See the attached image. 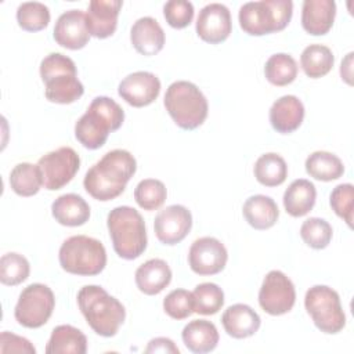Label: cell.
Instances as JSON below:
<instances>
[{
    "label": "cell",
    "instance_id": "cell-17",
    "mask_svg": "<svg viewBox=\"0 0 354 354\" xmlns=\"http://www.w3.org/2000/svg\"><path fill=\"white\" fill-rule=\"evenodd\" d=\"M90 39L86 14L80 10H69L61 14L54 26V40L65 48L80 50Z\"/></svg>",
    "mask_w": 354,
    "mask_h": 354
},
{
    "label": "cell",
    "instance_id": "cell-38",
    "mask_svg": "<svg viewBox=\"0 0 354 354\" xmlns=\"http://www.w3.org/2000/svg\"><path fill=\"white\" fill-rule=\"evenodd\" d=\"M330 224L319 217L307 218L300 227V236L313 249H325L332 239Z\"/></svg>",
    "mask_w": 354,
    "mask_h": 354
},
{
    "label": "cell",
    "instance_id": "cell-5",
    "mask_svg": "<svg viewBox=\"0 0 354 354\" xmlns=\"http://www.w3.org/2000/svg\"><path fill=\"white\" fill-rule=\"evenodd\" d=\"M40 76L46 86V98L51 102L72 104L84 93L73 59L61 53H51L41 59Z\"/></svg>",
    "mask_w": 354,
    "mask_h": 354
},
{
    "label": "cell",
    "instance_id": "cell-9",
    "mask_svg": "<svg viewBox=\"0 0 354 354\" xmlns=\"http://www.w3.org/2000/svg\"><path fill=\"white\" fill-rule=\"evenodd\" d=\"M304 306L314 325L324 333H339L346 325V315L336 290L326 285H314L306 292Z\"/></svg>",
    "mask_w": 354,
    "mask_h": 354
},
{
    "label": "cell",
    "instance_id": "cell-34",
    "mask_svg": "<svg viewBox=\"0 0 354 354\" xmlns=\"http://www.w3.org/2000/svg\"><path fill=\"white\" fill-rule=\"evenodd\" d=\"M194 313L202 315H213L218 313L224 304L223 289L213 282L199 283L194 292Z\"/></svg>",
    "mask_w": 354,
    "mask_h": 354
},
{
    "label": "cell",
    "instance_id": "cell-41",
    "mask_svg": "<svg viewBox=\"0 0 354 354\" xmlns=\"http://www.w3.org/2000/svg\"><path fill=\"white\" fill-rule=\"evenodd\" d=\"M166 22L176 29H183L192 22L194 6L187 0H170L163 6Z\"/></svg>",
    "mask_w": 354,
    "mask_h": 354
},
{
    "label": "cell",
    "instance_id": "cell-7",
    "mask_svg": "<svg viewBox=\"0 0 354 354\" xmlns=\"http://www.w3.org/2000/svg\"><path fill=\"white\" fill-rule=\"evenodd\" d=\"M293 12L290 0L249 1L239 8L238 19L242 30L252 36L279 32L288 26Z\"/></svg>",
    "mask_w": 354,
    "mask_h": 354
},
{
    "label": "cell",
    "instance_id": "cell-11",
    "mask_svg": "<svg viewBox=\"0 0 354 354\" xmlns=\"http://www.w3.org/2000/svg\"><path fill=\"white\" fill-rule=\"evenodd\" d=\"M37 167L43 187L48 191H57L75 177L80 167V158L73 148L61 147L43 155L37 162Z\"/></svg>",
    "mask_w": 354,
    "mask_h": 354
},
{
    "label": "cell",
    "instance_id": "cell-1",
    "mask_svg": "<svg viewBox=\"0 0 354 354\" xmlns=\"http://www.w3.org/2000/svg\"><path fill=\"white\" fill-rule=\"evenodd\" d=\"M136 170L137 162L129 151L113 149L87 170L83 185L94 199L112 201L124 191Z\"/></svg>",
    "mask_w": 354,
    "mask_h": 354
},
{
    "label": "cell",
    "instance_id": "cell-22",
    "mask_svg": "<svg viewBox=\"0 0 354 354\" xmlns=\"http://www.w3.org/2000/svg\"><path fill=\"white\" fill-rule=\"evenodd\" d=\"M224 330L234 339H245L253 336L260 328L259 314L248 304L230 306L221 317Z\"/></svg>",
    "mask_w": 354,
    "mask_h": 354
},
{
    "label": "cell",
    "instance_id": "cell-43",
    "mask_svg": "<svg viewBox=\"0 0 354 354\" xmlns=\"http://www.w3.org/2000/svg\"><path fill=\"white\" fill-rule=\"evenodd\" d=\"M145 353H170V354H178L180 350L174 344V342L169 337H155L149 340Z\"/></svg>",
    "mask_w": 354,
    "mask_h": 354
},
{
    "label": "cell",
    "instance_id": "cell-30",
    "mask_svg": "<svg viewBox=\"0 0 354 354\" xmlns=\"http://www.w3.org/2000/svg\"><path fill=\"white\" fill-rule=\"evenodd\" d=\"M306 171L310 177L319 181L337 180L344 173L343 162L326 151H315L306 159Z\"/></svg>",
    "mask_w": 354,
    "mask_h": 354
},
{
    "label": "cell",
    "instance_id": "cell-6",
    "mask_svg": "<svg viewBox=\"0 0 354 354\" xmlns=\"http://www.w3.org/2000/svg\"><path fill=\"white\" fill-rule=\"evenodd\" d=\"M165 108L173 122L184 129L194 130L207 118V100L196 84L187 80L171 83L165 94Z\"/></svg>",
    "mask_w": 354,
    "mask_h": 354
},
{
    "label": "cell",
    "instance_id": "cell-33",
    "mask_svg": "<svg viewBox=\"0 0 354 354\" xmlns=\"http://www.w3.org/2000/svg\"><path fill=\"white\" fill-rule=\"evenodd\" d=\"M297 64L295 58L285 53L271 55L264 65L266 79L274 86H288L297 76Z\"/></svg>",
    "mask_w": 354,
    "mask_h": 354
},
{
    "label": "cell",
    "instance_id": "cell-8",
    "mask_svg": "<svg viewBox=\"0 0 354 354\" xmlns=\"http://www.w3.org/2000/svg\"><path fill=\"white\" fill-rule=\"evenodd\" d=\"M62 270L75 275L91 277L100 274L106 266L104 245L87 235H73L62 242L58 253Z\"/></svg>",
    "mask_w": 354,
    "mask_h": 354
},
{
    "label": "cell",
    "instance_id": "cell-12",
    "mask_svg": "<svg viewBox=\"0 0 354 354\" xmlns=\"http://www.w3.org/2000/svg\"><path fill=\"white\" fill-rule=\"evenodd\" d=\"M296 301L293 282L279 270L270 271L259 290V304L270 315L289 313Z\"/></svg>",
    "mask_w": 354,
    "mask_h": 354
},
{
    "label": "cell",
    "instance_id": "cell-23",
    "mask_svg": "<svg viewBox=\"0 0 354 354\" xmlns=\"http://www.w3.org/2000/svg\"><path fill=\"white\" fill-rule=\"evenodd\" d=\"M171 281V270L162 259H151L136 271V285L144 295L160 293Z\"/></svg>",
    "mask_w": 354,
    "mask_h": 354
},
{
    "label": "cell",
    "instance_id": "cell-27",
    "mask_svg": "<svg viewBox=\"0 0 354 354\" xmlns=\"http://www.w3.org/2000/svg\"><path fill=\"white\" fill-rule=\"evenodd\" d=\"M317 189L315 185L306 180L299 178L290 183L283 194V206L292 217L306 216L315 205Z\"/></svg>",
    "mask_w": 354,
    "mask_h": 354
},
{
    "label": "cell",
    "instance_id": "cell-14",
    "mask_svg": "<svg viewBox=\"0 0 354 354\" xmlns=\"http://www.w3.org/2000/svg\"><path fill=\"white\" fill-rule=\"evenodd\" d=\"M192 227L191 212L183 205H170L160 210L153 221L156 238L163 245H176L181 242Z\"/></svg>",
    "mask_w": 354,
    "mask_h": 354
},
{
    "label": "cell",
    "instance_id": "cell-32",
    "mask_svg": "<svg viewBox=\"0 0 354 354\" xmlns=\"http://www.w3.org/2000/svg\"><path fill=\"white\" fill-rule=\"evenodd\" d=\"M10 185L19 196L36 195L43 185L37 165L28 162L18 163L10 173Z\"/></svg>",
    "mask_w": 354,
    "mask_h": 354
},
{
    "label": "cell",
    "instance_id": "cell-42",
    "mask_svg": "<svg viewBox=\"0 0 354 354\" xmlns=\"http://www.w3.org/2000/svg\"><path fill=\"white\" fill-rule=\"evenodd\" d=\"M0 353L35 354L36 348L28 339L6 330V332H1V335H0Z\"/></svg>",
    "mask_w": 354,
    "mask_h": 354
},
{
    "label": "cell",
    "instance_id": "cell-2",
    "mask_svg": "<svg viewBox=\"0 0 354 354\" xmlns=\"http://www.w3.org/2000/svg\"><path fill=\"white\" fill-rule=\"evenodd\" d=\"M124 120V111L109 97H95L87 111L75 124L76 140L87 149L101 148L111 131L118 130Z\"/></svg>",
    "mask_w": 354,
    "mask_h": 354
},
{
    "label": "cell",
    "instance_id": "cell-20",
    "mask_svg": "<svg viewBox=\"0 0 354 354\" xmlns=\"http://www.w3.org/2000/svg\"><path fill=\"white\" fill-rule=\"evenodd\" d=\"M304 119V105L296 95H283L270 108V123L281 134L297 130Z\"/></svg>",
    "mask_w": 354,
    "mask_h": 354
},
{
    "label": "cell",
    "instance_id": "cell-15",
    "mask_svg": "<svg viewBox=\"0 0 354 354\" xmlns=\"http://www.w3.org/2000/svg\"><path fill=\"white\" fill-rule=\"evenodd\" d=\"M118 93L131 106H147L158 98L160 93V80L147 71L133 72L119 83Z\"/></svg>",
    "mask_w": 354,
    "mask_h": 354
},
{
    "label": "cell",
    "instance_id": "cell-25",
    "mask_svg": "<svg viewBox=\"0 0 354 354\" xmlns=\"http://www.w3.org/2000/svg\"><path fill=\"white\" fill-rule=\"evenodd\" d=\"M185 347L196 354L213 351L218 343V332L213 322L207 319H194L188 322L181 333Z\"/></svg>",
    "mask_w": 354,
    "mask_h": 354
},
{
    "label": "cell",
    "instance_id": "cell-21",
    "mask_svg": "<svg viewBox=\"0 0 354 354\" xmlns=\"http://www.w3.org/2000/svg\"><path fill=\"white\" fill-rule=\"evenodd\" d=\"M130 40L137 53L151 57L163 48L165 32L155 18L142 17L133 24L130 30Z\"/></svg>",
    "mask_w": 354,
    "mask_h": 354
},
{
    "label": "cell",
    "instance_id": "cell-26",
    "mask_svg": "<svg viewBox=\"0 0 354 354\" xmlns=\"http://www.w3.org/2000/svg\"><path fill=\"white\" fill-rule=\"evenodd\" d=\"M242 213L248 224L254 230H268L279 217V210L275 201L260 194L245 201Z\"/></svg>",
    "mask_w": 354,
    "mask_h": 354
},
{
    "label": "cell",
    "instance_id": "cell-13",
    "mask_svg": "<svg viewBox=\"0 0 354 354\" xmlns=\"http://www.w3.org/2000/svg\"><path fill=\"white\" fill-rule=\"evenodd\" d=\"M228 260L225 246L213 236H202L192 242L188 252L191 270L198 275H214L224 270Z\"/></svg>",
    "mask_w": 354,
    "mask_h": 354
},
{
    "label": "cell",
    "instance_id": "cell-36",
    "mask_svg": "<svg viewBox=\"0 0 354 354\" xmlns=\"http://www.w3.org/2000/svg\"><path fill=\"white\" fill-rule=\"evenodd\" d=\"M167 196L165 184L156 178L141 180L134 189V199L138 206L144 210H156L159 209Z\"/></svg>",
    "mask_w": 354,
    "mask_h": 354
},
{
    "label": "cell",
    "instance_id": "cell-44",
    "mask_svg": "<svg viewBox=\"0 0 354 354\" xmlns=\"http://www.w3.org/2000/svg\"><path fill=\"white\" fill-rule=\"evenodd\" d=\"M353 53H348L347 54V57L342 61V66H340V75H342V79H344L348 84H353V82H351V76H353V73H351V59H353Z\"/></svg>",
    "mask_w": 354,
    "mask_h": 354
},
{
    "label": "cell",
    "instance_id": "cell-35",
    "mask_svg": "<svg viewBox=\"0 0 354 354\" xmlns=\"http://www.w3.org/2000/svg\"><path fill=\"white\" fill-rule=\"evenodd\" d=\"M18 25L26 32H39L50 22V10L39 1H26L17 8Z\"/></svg>",
    "mask_w": 354,
    "mask_h": 354
},
{
    "label": "cell",
    "instance_id": "cell-37",
    "mask_svg": "<svg viewBox=\"0 0 354 354\" xmlns=\"http://www.w3.org/2000/svg\"><path fill=\"white\" fill-rule=\"evenodd\" d=\"M30 272L26 257L19 253H6L0 259V281L3 285L15 286L24 282Z\"/></svg>",
    "mask_w": 354,
    "mask_h": 354
},
{
    "label": "cell",
    "instance_id": "cell-24",
    "mask_svg": "<svg viewBox=\"0 0 354 354\" xmlns=\"http://www.w3.org/2000/svg\"><path fill=\"white\" fill-rule=\"evenodd\" d=\"M51 213L61 225L79 227L88 221L90 206L77 194H64L53 202Z\"/></svg>",
    "mask_w": 354,
    "mask_h": 354
},
{
    "label": "cell",
    "instance_id": "cell-19",
    "mask_svg": "<svg viewBox=\"0 0 354 354\" xmlns=\"http://www.w3.org/2000/svg\"><path fill=\"white\" fill-rule=\"evenodd\" d=\"M336 17L333 0H304L301 7L303 29L313 36L326 35Z\"/></svg>",
    "mask_w": 354,
    "mask_h": 354
},
{
    "label": "cell",
    "instance_id": "cell-39",
    "mask_svg": "<svg viewBox=\"0 0 354 354\" xmlns=\"http://www.w3.org/2000/svg\"><path fill=\"white\" fill-rule=\"evenodd\" d=\"M165 313L173 319H185L194 313L192 292L185 289L171 290L163 300Z\"/></svg>",
    "mask_w": 354,
    "mask_h": 354
},
{
    "label": "cell",
    "instance_id": "cell-40",
    "mask_svg": "<svg viewBox=\"0 0 354 354\" xmlns=\"http://www.w3.org/2000/svg\"><path fill=\"white\" fill-rule=\"evenodd\" d=\"M353 201H354V187L351 184H339L330 192V207L332 210L343 218L347 225L353 227Z\"/></svg>",
    "mask_w": 354,
    "mask_h": 354
},
{
    "label": "cell",
    "instance_id": "cell-4",
    "mask_svg": "<svg viewBox=\"0 0 354 354\" xmlns=\"http://www.w3.org/2000/svg\"><path fill=\"white\" fill-rule=\"evenodd\" d=\"M108 231L113 250L124 260L140 257L147 249V230L142 216L130 206H118L108 213Z\"/></svg>",
    "mask_w": 354,
    "mask_h": 354
},
{
    "label": "cell",
    "instance_id": "cell-18",
    "mask_svg": "<svg viewBox=\"0 0 354 354\" xmlns=\"http://www.w3.org/2000/svg\"><path fill=\"white\" fill-rule=\"evenodd\" d=\"M120 0H91L86 14L90 36L105 39L115 33L118 17L122 8Z\"/></svg>",
    "mask_w": 354,
    "mask_h": 354
},
{
    "label": "cell",
    "instance_id": "cell-3",
    "mask_svg": "<svg viewBox=\"0 0 354 354\" xmlns=\"http://www.w3.org/2000/svg\"><path fill=\"white\" fill-rule=\"evenodd\" d=\"M77 304L90 328L104 337L115 336L126 318L123 304L98 285L83 286Z\"/></svg>",
    "mask_w": 354,
    "mask_h": 354
},
{
    "label": "cell",
    "instance_id": "cell-28",
    "mask_svg": "<svg viewBox=\"0 0 354 354\" xmlns=\"http://www.w3.org/2000/svg\"><path fill=\"white\" fill-rule=\"evenodd\" d=\"M87 337L72 325H58L53 329L46 346L47 354H84Z\"/></svg>",
    "mask_w": 354,
    "mask_h": 354
},
{
    "label": "cell",
    "instance_id": "cell-16",
    "mask_svg": "<svg viewBox=\"0 0 354 354\" xmlns=\"http://www.w3.org/2000/svg\"><path fill=\"white\" fill-rule=\"evenodd\" d=\"M232 30L231 12L221 3H210L205 6L196 18L198 36L210 44L224 41Z\"/></svg>",
    "mask_w": 354,
    "mask_h": 354
},
{
    "label": "cell",
    "instance_id": "cell-10",
    "mask_svg": "<svg viewBox=\"0 0 354 354\" xmlns=\"http://www.w3.org/2000/svg\"><path fill=\"white\" fill-rule=\"evenodd\" d=\"M55 307L53 290L44 283H30L19 295L14 317L25 328H40L51 317Z\"/></svg>",
    "mask_w": 354,
    "mask_h": 354
},
{
    "label": "cell",
    "instance_id": "cell-31",
    "mask_svg": "<svg viewBox=\"0 0 354 354\" xmlns=\"http://www.w3.org/2000/svg\"><path fill=\"white\" fill-rule=\"evenodd\" d=\"M253 171L256 180L266 187H278L288 177L286 162L281 155L275 152L263 153L256 160Z\"/></svg>",
    "mask_w": 354,
    "mask_h": 354
},
{
    "label": "cell",
    "instance_id": "cell-29",
    "mask_svg": "<svg viewBox=\"0 0 354 354\" xmlns=\"http://www.w3.org/2000/svg\"><path fill=\"white\" fill-rule=\"evenodd\" d=\"M335 64L332 50L324 44H310L300 55V65L311 79H318L330 72Z\"/></svg>",
    "mask_w": 354,
    "mask_h": 354
}]
</instances>
